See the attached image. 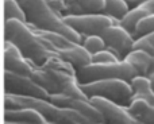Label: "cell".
<instances>
[{"mask_svg": "<svg viewBox=\"0 0 154 124\" xmlns=\"http://www.w3.org/2000/svg\"><path fill=\"white\" fill-rule=\"evenodd\" d=\"M91 103L100 109L107 124H143L137 117H134L127 108L116 105L108 100H104L100 97H92Z\"/></svg>", "mask_w": 154, "mask_h": 124, "instance_id": "obj_12", "label": "cell"}, {"mask_svg": "<svg viewBox=\"0 0 154 124\" xmlns=\"http://www.w3.org/2000/svg\"><path fill=\"white\" fill-rule=\"evenodd\" d=\"M127 2V4L130 5V8L133 10V8H137L139 4H142V3H145V2H147V0H126Z\"/></svg>", "mask_w": 154, "mask_h": 124, "instance_id": "obj_26", "label": "cell"}, {"mask_svg": "<svg viewBox=\"0 0 154 124\" xmlns=\"http://www.w3.org/2000/svg\"><path fill=\"white\" fill-rule=\"evenodd\" d=\"M4 70L20 74V76H32V63H30L16 46L4 41Z\"/></svg>", "mask_w": 154, "mask_h": 124, "instance_id": "obj_13", "label": "cell"}, {"mask_svg": "<svg viewBox=\"0 0 154 124\" xmlns=\"http://www.w3.org/2000/svg\"><path fill=\"white\" fill-rule=\"evenodd\" d=\"M154 14V0H147V2L142 3L139 4L137 8H133L125 18L120 20V24L127 30L128 32L134 35L135 38V29H137V24L141 19L146 18V16L152 15Z\"/></svg>", "mask_w": 154, "mask_h": 124, "instance_id": "obj_14", "label": "cell"}, {"mask_svg": "<svg viewBox=\"0 0 154 124\" xmlns=\"http://www.w3.org/2000/svg\"><path fill=\"white\" fill-rule=\"evenodd\" d=\"M10 19H18L27 23L26 14L18 0H4V20H10Z\"/></svg>", "mask_w": 154, "mask_h": 124, "instance_id": "obj_20", "label": "cell"}, {"mask_svg": "<svg viewBox=\"0 0 154 124\" xmlns=\"http://www.w3.org/2000/svg\"><path fill=\"white\" fill-rule=\"evenodd\" d=\"M4 122L14 123H34L43 124L48 123L38 111L32 108H20V109H4Z\"/></svg>", "mask_w": 154, "mask_h": 124, "instance_id": "obj_15", "label": "cell"}, {"mask_svg": "<svg viewBox=\"0 0 154 124\" xmlns=\"http://www.w3.org/2000/svg\"><path fill=\"white\" fill-rule=\"evenodd\" d=\"M32 108L43 116V119L50 124H95L91 123L85 116L75 109L62 108L50 100L23 96L4 95V109H20Z\"/></svg>", "mask_w": 154, "mask_h": 124, "instance_id": "obj_4", "label": "cell"}, {"mask_svg": "<svg viewBox=\"0 0 154 124\" xmlns=\"http://www.w3.org/2000/svg\"><path fill=\"white\" fill-rule=\"evenodd\" d=\"M34 30L39 35H42L43 39L48 43L49 49L56 56L61 57L64 61L70 63L76 70L92 63V56L82 47L81 43L73 42L69 38L64 37L61 34H56V32H50V31H42V30H37V29Z\"/></svg>", "mask_w": 154, "mask_h": 124, "instance_id": "obj_5", "label": "cell"}, {"mask_svg": "<svg viewBox=\"0 0 154 124\" xmlns=\"http://www.w3.org/2000/svg\"><path fill=\"white\" fill-rule=\"evenodd\" d=\"M153 58L154 57L152 54L147 53V51L134 49V50L125 58V61L128 62L137 71H138V76L147 77V78H149L150 70H152V65H153Z\"/></svg>", "mask_w": 154, "mask_h": 124, "instance_id": "obj_16", "label": "cell"}, {"mask_svg": "<svg viewBox=\"0 0 154 124\" xmlns=\"http://www.w3.org/2000/svg\"><path fill=\"white\" fill-rule=\"evenodd\" d=\"M76 76L80 85L111 78H119L131 82V80L138 76V71L128 62L119 61L108 63H89V65L76 70Z\"/></svg>", "mask_w": 154, "mask_h": 124, "instance_id": "obj_7", "label": "cell"}, {"mask_svg": "<svg viewBox=\"0 0 154 124\" xmlns=\"http://www.w3.org/2000/svg\"><path fill=\"white\" fill-rule=\"evenodd\" d=\"M31 77L49 95H65L91 100L80 86L76 69L58 56L50 57L42 66L32 65Z\"/></svg>", "mask_w": 154, "mask_h": 124, "instance_id": "obj_1", "label": "cell"}, {"mask_svg": "<svg viewBox=\"0 0 154 124\" xmlns=\"http://www.w3.org/2000/svg\"><path fill=\"white\" fill-rule=\"evenodd\" d=\"M131 88H133V101L134 100H145L154 105V89L152 86L150 78L142 76H137L131 80Z\"/></svg>", "mask_w": 154, "mask_h": 124, "instance_id": "obj_17", "label": "cell"}, {"mask_svg": "<svg viewBox=\"0 0 154 124\" xmlns=\"http://www.w3.org/2000/svg\"><path fill=\"white\" fill-rule=\"evenodd\" d=\"M4 124H34V123H14V122H4ZM43 124H50V123H43Z\"/></svg>", "mask_w": 154, "mask_h": 124, "instance_id": "obj_27", "label": "cell"}, {"mask_svg": "<svg viewBox=\"0 0 154 124\" xmlns=\"http://www.w3.org/2000/svg\"><path fill=\"white\" fill-rule=\"evenodd\" d=\"M96 124H107V123H96Z\"/></svg>", "mask_w": 154, "mask_h": 124, "instance_id": "obj_30", "label": "cell"}, {"mask_svg": "<svg viewBox=\"0 0 154 124\" xmlns=\"http://www.w3.org/2000/svg\"><path fill=\"white\" fill-rule=\"evenodd\" d=\"M154 74V58H153V65H152V70H150V76Z\"/></svg>", "mask_w": 154, "mask_h": 124, "instance_id": "obj_29", "label": "cell"}, {"mask_svg": "<svg viewBox=\"0 0 154 124\" xmlns=\"http://www.w3.org/2000/svg\"><path fill=\"white\" fill-rule=\"evenodd\" d=\"M3 80H4V95L35 97L43 98V100H49L50 97V95L37 81H34L32 77L20 76V74L4 70Z\"/></svg>", "mask_w": 154, "mask_h": 124, "instance_id": "obj_9", "label": "cell"}, {"mask_svg": "<svg viewBox=\"0 0 154 124\" xmlns=\"http://www.w3.org/2000/svg\"><path fill=\"white\" fill-rule=\"evenodd\" d=\"M4 41L16 46L24 58L35 66H42L50 57L56 56L42 35L18 19L4 20Z\"/></svg>", "mask_w": 154, "mask_h": 124, "instance_id": "obj_2", "label": "cell"}, {"mask_svg": "<svg viewBox=\"0 0 154 124\" xmlns=\"http://www.w3.org/2000/svg\"><path fill=\"white\" fill-rule=\"evenodd\" d=\"M101 38L104 39L107 45V49L111 50L120 61H125V58L134 50L135 38L131 32H128L122 24H114L108 27L101 34Z\"/></svg>", "mask_w": 154, "mask_h": 124, "instance_id": "obj_10", "label": "cell"}, {"mask_svg": "<svg viewBox=\"0 0 154 124\" xmlns=\"http://www.w3.org/2000/svg\"><path fill=\"white\" fill-rule=\"evenodd\" d=\"M80 86L89 98L100 97L111 101L116 105L125 107V108H128L133 103V88H131L130 82L125 81V80H101V81H95L91 84L80 85Z\"/></svg>", "mask_w": 154, "mask_h": 124, "instance_id": "obj_6", "label": "cell"}, {"mask_svg": "<svg viewBox=\"0 0 154 124\" xmlns=\"http://www.w3.org/2000/svg\"><path fill=\"white\" fill-rule=\"evenodd\" d=\"M81 45L91 56H93V54L107 49V45H106V42H104V39L101 38V35H91V37L82 38Z\"/></svg>", "mask_w": 154, "mask_h": 124, "instance_id": "obj_21", "label": "cell"}, {"mask_svg": "<svg viewBox=\"0 0 154 124\" xmlns=\"http://www.w3.org/2000/svg\"><path fill=\"white\" fill-rule=\"evenodd\" d=\"M119 61L120 59L116 57V54H114L108 49L101 50L92 56V63H108V62H119Z\"/></svg>", "mask_w": 154, "mask_h": 124, "instance_id": "obj_25", "label": "cell"}, {"mask_svg": "<svg viewBox=\"0 0 154 124\" xmlns=\"http://www.w3.org/2000/svg\"><path fill=\"white\" fill-rule=\"evenodd\" d=\"M150 32H154V14L141 19L138 22L137 29H135V39H138L142 35L150 34Z\"/></svg>", "mask_w": 154, "mask_h": 124, "instance_id": "obj_23", "label": "cell"}, {"mask_svg": "<svg viewBox=\"0 0 154 124\" xmlns=\"http://www.w3.org/2000/svg\"><path fill=\"white\" fill-rule=\"evenodd\" d=\"M149 78H150V82H152V86H153V89H154V74H152V76H150Z\"/></svg>", "mask_w": 154, "mask_h": 124, "instance_id": "obj_28", "label": "cell"}, {"mask_svg": "<svg viewBox=\"0 0 154 124\" xmlns=\"http://www.w3.org/2000/svg\"><path fill=\"white\" fill-rule=\"evenodd\" d=\"M27 18V24L37 30L61 34L70 41L81 43L82 37L65 23L64 18L51 8L48 0H18Z\"/></svg>", "mask_w": 154, "mask_h": 124, "instance_id": "obj_3", "label": "cell"}, {"mask_svg": "<svg viewBox=\"0 0 154 124\" xmlns=\"http://www.w3.org/2000/svg\"><path fill=\"white\" fill-rule=\"evenodd\" d=\"M104 2H106V7H104L103 14L119 22L131 11L130 5L127 4L126 0H104Z\"/></svg>", "mask_w": 154, "mask_h": 124, "instance_id": "obj_19", "label": "cell"}, {"mask_svg": "<svg viewBox=\"0 0 154 124\" xmlns=\"http://www.w3.org/2000/svg\"><path fill=\"white\" fill-rule=\"evenodd\" d=\"M85 14H103L106 2L104 0H76Z\"/></svg>", "mask_w": 154, "mask_h": 124, "instance_id": "obj_22", "label": "cell"}, {"mask_svg": "<svg viewBox=\"0 0 154 124\" xmlns=\"http://www.w3.org/2000/svg\"><path fill=\"white\" fill-rule=\"evenodd\" d=\"M128 112L143 124H154V105L145 100H134Z\"/></svg>", "mask_w": 154, "mask_h": 124, "instance_id": "obj_18", "label": "cell"}, {"mask_svg": "<svg viewBox=\"0 0 154 124\" xmlns=\"http://www.w3.org/2000/svg\"><path fill=\"white\" fill-rule=\"evenodd\" d=\"M49 100L53 104L62 108H70L75 109L79 113H81L82 116H85L91 123H106L103 113L100 112V109L97 107H95L91 100H82V98H76L70 97V96L65 95H50Z\"/></svg>", "mask_w": 154, "mask_h": 124, "instance_id": "obj_11", "label": "cell"}, {"mask_svg": "<svg viewBox=\"0 0 154 124\" xmlns=\"http://www.w3.org/2000/svg\"><path fill=\"white\" fill-rule=\"evenodd\" d=\"M64 20L70 29L77 31L82 38L91 35H101L108 27L120 24L119 20L106 14H80L64 16Z\"/></svg>", "mask_w": 154, "mask_h": 124, "instance_id": "obj_8", "label": "cell"}, {"mask_svg": "<svg viewBox=\"0 0 154 124\" xmlns=\"http://www.w3.org/2000/svg\"><path fill=\"white\" fill-rule=\"evenodd\" d=\"M134 49H137V50H145L154 57V32L142 35L138 39H135Z\"/></svg>", "mask_w": 154, "mask_h": 124, "instance_id": "obj_24", "label": "cell"}]
</instances>
